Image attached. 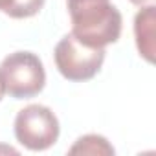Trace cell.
I'll use <instances>...</instances> for the list:
<instances>
[{
    "label": "cell",
    "instance_id": "1",
    "mask_svg": "<svg viewBox=\"0 0 156 156\" xmlns=\"http://www.w3.org/2000/svg\"><path fill=\"white\" fill-rule=\"evenodd\" d=\"M72 35L92 48H105L121 35V13L110 0H66Z\"/></svg>",
    "mask_w": 156,
    "mask_h": 156
},
{
    "label": "cell",
    "instance_id": "2",
    "mask_svg": "<svg viewBox=\"0 0 156 156\" xmlns=\"http://www.w3.org/2000/svg\"><path fill=\"white\" fill-rule=\"evenodd\" d=\"M0 77L6 92L15 99H30L37 96L46 83L42 61L31 51L9 53L0 64Z\"/></svg>",
    "mask_w": 156,
    "mask_h": 156
},
{
    "label": "cell",
    "instance_id": "3",
    "mask_svg": "<svg viewBox=\"0 0 156 156\" xmlns=\"http://www.w3.org/2000/svg\"><path fill=\"white\" fill-rule=\"evenodd\" d=\"M55 66L68 81H88L101 70L105 48H92L77 41L72 33L64 35L53 51Z\"/></svg>",
    "mask_w": 156,
    "mask_h": 156
},
{
    "label": "cell",
    "instance_id": "4",
    "mask_svg": "<svg viewBox=\"0 0 156 156\" xmlns=\"http://www.w3.org/2000/svg\"><path fill=\"white\" fill-rule=\"evenodd\" d=\"M59 119L44 105H28L15 118V138L30 151H46L59 138Z\"/></svg>",
    "mask_w": 156,
    "mask_h": 156
},
{
    "label": "cell",
    "instance_id": "5",
    "mask_svg": "<svg viewBox=\"0 0 156 156\" xmlns=\"http://www.w3.org/2000/svg\"><path fill=\"white\" fill-rule=\"evenodd\" d=\"M134 35L140 55L147 62H154V37H156V8L145 6L134 19Z\"/></svg>",
    "mask_w": 156,
    "mask_h": 156
},
{
    "label": "cell",
    "instance_id": "6",
    "mask_svg": "<svg viewBox=\"0 0 156 156\" xmlns=\"http://www.w3.org/2000/svg\"><path fill=\"white\" fill-rule=\"evenodd\" d=\"M70 154H90V156H110L114 154V147L108 143L107 138L99 134H87L77 140L70 151Z\"/></svg>",
    "mask_w": 156,
    "mask_h": 156
},
{
    "label": "cell",
    "instance_id": "7",
    "mask_svg": "<svg viewBox=\"0 0 156 156\" xmlns=\"http://www.w3.org/2000/svg\"><path fill=\"white\" fill-rule=\"evenodd\" d=\"M44 2L46 0H11L6 15L11 19H30L42 9Z\"/></svg>",
    "mask_w": 156,
    "mask_h": 156
},
{
    "label": "cell",
    "instance_id": "8",
    "mask_svg": "<svg viewBox=\"0 0 156 156\" xmlns=\"http://www.w3.org/2000/svg\"><path fill=\"white\" fill-rule=\"evenodd\" d=\"M130 2L138 8H145V6H154V0H130Z\"/></svg>",
    "mask_w": 156,
    "mask_h": 156
},
{
    "label": "cell",
    "instance_id": "9",
    "mask_svg": "<svg viewBox=\"0 0 156 156\" xmlns=\"http://www.w3.org/2000/svg\"><path fill=\"white\" fill-rule=\"evenodd\" d=\"M9 4H11V0H0V11H8V8H9Z\"/></svg>",
    "mask_w": 156,
    "mask_h": 156
},
{
    "label": "cell",
    "instance_id": "10",
    "mask_svg": "<svg viewBox=\"0 0 156 156\" xmlns=\"http://www.w3.org/2000/svg\"><path fill=\"white\" fill-rule=\"evenodd\" d=\"M4 94H6V88H4V81H2V77H0V101H2Z\"/></svg>",
    "mask_w": 156,
    "mask_h": 156
}]
</instances>
